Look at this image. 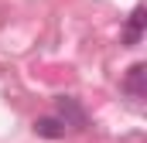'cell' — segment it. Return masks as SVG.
Segmentation results:
<instances>
[{"label":"cell","mask_w":147,"mask_h":143,"mask_svg":"<svg viewBox=\"0 0 147 143\" xmlns=\"http://www.w3.org/2000/svg\"><path fill=\"white\" fill-rule=\"evenodd\" d=\"M62 126H75V130H86V112L79 106L75 96H58V116H55Z\"/></svg>","instance_id":"cell-1"},{"label":"cell","mask_w":147,"mask_h":143,"mask_svg":"<svg viewBox=\"0 0 147 143\" xmlns=\"http://www.w3.org/2000/svg\"><path fill=\"white\" fill-rule=\"evenodd\" d=\"M34 133L41 140H62V136H65V126H62L55 116H41V119H34Z\"/></svg>","instance_id":"cell-2"},{"label":"cell","mask_w":147,"mask_h":143,"mask_svg":"<svg viewBox=\"0 0 147 143\" xmlns=\"http://www.w3.org/2000/svg\"><path fill=\"white\" fill-rule=\"evenodd\" d=\"M144 78H147V65H144V61H137L134 68L127 72V78H123V89H127L130 96H137V99H140V96H144Z\"/></svg>","instance_id":"cell-3"},{"label":"cell","mask_w":147,"mask_h":143,"mask_svg":"<svg viewBox=\"0 0 147 143\" xmlns=\"http://www.w3.org/2000/svg\"><path fill=\"white\" fill-rule=\"evenodd\" d=\"M140 31H144V7H137L130 14V24H127V44H137L140 41Z\"/></svg>","instance_id":"cell-4"}]
</instances>
